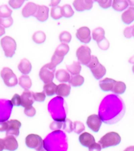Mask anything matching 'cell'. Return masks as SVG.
Returning <instances> with one entry per match:
<instances>
[{
    "label": "cell",
    "instance_id": "obj_1",
    "mask_svg": "<svg viewBox=\"0 0 134 151\" xmlns=\"http://www.w3.org/2000/svg\"><path fill=\"white\" fill-rule=\"evenodd\" d=\"M121 142V137L120 134L115 132L107 133L102 137L99 141L102 149L115 146L120 144Z\"/></svg>",
    "mask_w": 134,
    "mask_h": 151
},
{
    "label": "cell",
    "instance_id": "obj_2",
    "mask_svg": "<svg viewBox=\"0 0 134 151\" xmlns=\"http://www.w3.org/2000/svg\"><path fill=\"white\" fill-rule=\"evenodd\" d=\"M1 45L7 57H12L16 50V42L13 38L6 36L1 40Z\"/></svg>",
    "mask_w": 134,
    "mask_h": 151
},
{
    "label": "cell",
    "instance_id": "obj_3",
    "mask_svg": "<svg viewBox=\"0 0 134 151\" xmlns=\"http://www.w3.org/2000/svg\"><path fill=\"white\" fill-rule=\"evenodd\" d=\"M55 71L56 67L53 66L50 63L46 64L40 69L39 73L40 79L45 83L52 82Z\"/></svg>",
    "mask_w": 134,
    "mask_h": 151
},
{
    "label": "cell",
    "instance_id": "obj_4",
    "mask_svg": "<svg viewBox=\"0 0 134 151\" xmlns=\"http://www.w3.org/2000/svg\"><path fill=\"white\" fill-rule=\"evenodd\" d=\"M1 76L5 84L8 87H12L17 84L18 80L16 76L11 69L9 67H4L1 71Z\"/></svg>",
    "mask_w": 134,
    "mask_h": 151
},
{
    "label": "cell",
    "instance_id": "obj_5",
    "mask_svg": "<svg viewBox=\"0 0 134 151\" xmlns=\"http://www.w3.org/2000/svg\"><path fill=\"white\" fill-rule=\"evenodd\" d=\"M25 144L28 148L39 151L42 149L44 142L42 137L39 135L35 134H30L26 137Z\"/></svg>",
    "mask_w": 134,
    "mask_h": 151
},
{
    "label": "cell",
    "instance_id": "obj_6",
    "mask_svg": "<svg viewBox=\"0 0 134 151\" xmlns=\"http://www.w3.org/2000/svg\"><path fill=\"white\" fill-rule=\"evenodd\" d=\"M76 55L80 64L87 65L91 58V50L87 46L83 45L77 50Z\"/></svg>",
    "mask_w": 134,
    "mask_h": 151
},
{
    "label": "cell",
    "instance_id": "obj_7",
    "mask_svg": "<svg viewBox=\"0 0 134 151\" xmlns=\"http://www.w3.org/2000/svg\"><path fill=\"white\" fill-rule=\"evenodd\" d=\"M12 106L11 101L0 100V122L6 121L9 118Z\"/></svg>",
    "mask_w": 134,
    "mask_h": 151
},
{
    "label": "cell",
    "instance_id": "obj_8",
    "mask_svg": "<svg viewBox=\"0 0 134 151\" xmlns=\"http://www.w3.org/2000/svg\"><path fill=\"white\" fill-rule=\"evenodd\" d=\"M101 118L97 114H92L88 116L87 124L93 132H99L102 125Z\"/></svg>",
    "mask_w": 134,
    "mask_h": 151
},
{
    "label": "cell",
    "instance_id": "obj_9",
    "mask_svg": "<svg viewBox=\"0 0 134 151\" xmlns=\"http://www.w3.org/2000/svg\"><path fill=\"white\" fill-rule=\"evenodd\" d=\"M76 37L81 42L85 44L89 43L91 40L90 29L85 26L80 27L77 31Z\"/></svg>",
    "mask_w": 134,
    "mask_h": 151
},
{
    "label": "cell",
    "instance_id": "obj_10",
    "mask_svg": "<svg viewBox=\"0 0 134 151\" xmlns=\"http://www.w3.org/2000/svg\"><path fill=\"white\" fill-rule=\"evenodd\" d=\"M8 127L6 130V135H13L18 137L19 134V129L21 124L20 121L17 120L8 121Z\"/></svg>",
    "mask_w": 134,
    "mask_h": 151
},
{
    "label": "cell",
    "instance_id": "obj_11",
    "mask_svg": "<svg viewBox=\"0 0 134 151\" xmlns=\"http://www.w3.org/2000/svg\"><path fill=\"white\" fill-rule=\"evenodd\" d=\"M93 1L87 0H75L73 3V6L78 12L90 10L93 7Z\"/></svg>",
    "mask_w": 134,
    "mask_h": 151
},
{
    "label": "cell",
    "instance_id": "obj_12",
    "mask_svg": "<svg viewBox=\"0 0 134 151\" xmlns=\"http://www.w3.org/2000/svg\"><path fill=\"white\" fill-rule=\"evenodd\" d=\"M49 8L45 5H37V9L34 15L39 21L44 22L47 21L49 17Z\"/></svg>",
    "mask_w": 134,
    "mask_h": 151
},
{
    "label": "cell",
    "instance_id": "obj_13",
    "mask_svg": "<svg viewBox=\"0 0 134 151\" xmlns=\"http://www.w3.org/2000/svg\"><path fill=\"white\" fill-rule=\"evenodd\" d=\"M4 148L9 151H15L18 149L19 144L13 135H8L3 139Z\"/></svg>",
    "mask_w": 134,
    "mask_h": 151
},
{
    "label": "cell",
    "instance_id": "obj_14",
    "mask_svg": "<svg viewBox=\"0 0 134 151\" xmlns=\"http://www.w3.org/2000/svg\"><path fill=\"white\" fill-rule=\"evenodd\" d=\"M79 140L80 144L86 147H89L92 144L95 143L94 137L88 132H84L80 134L79 137Z\"/></svg>",
    "mask_w": 134,
    "mask_h": 151
},
{
    "label": "cell",
    "instance_id": "obj_15",
    "mask_svg": "<svg viewBox=\"0 0 134 151\" xmlns=\"http://www.w3.org/2000/svg\"><path fill=\"white\" fill-rule=\"evenodd\" d=\"M21 106L24 108L32 106L34 102V99L33 98V92L29 90H25L21 94Z\"/></svg>",
    "mask_w": 134,
    "mask_h": 151
},
{
    "label": "cell",
    "instance_id": "obj_16",
    "mask_svg": "<svg viewBox=\"0 0 134 151\" xmlns=\"http://www.w3.org/2000/svg\"><path fill=\"white\" fill-rule=\"evenodd\" d=\"M37 9V5L34 3L28 2L25 5L22 9L21 13L24 17L27 18L31 16H34Z\"/></svg>",
    "mask_w": 134,
    "mask_h": 151
},
{
    "label": "cell",
    "instance_id": "obj_17",
    "mask_svg": "<svg viewBox=\"0 0 134 151\" xmlns=\"http://www.w3.org/2000/svg\"><path fill=\"white\" fill-rule=\"evenodd\" d=\"M116 82V81L114 80L113 79L106 78L100 81L99 86L102 91L105 92H107L112 90L113 87Z\"/></svg>",
    "mask_w": 134,
    "mask_h": 151
},
{
    "label": "cell",
    "instance_id": "obj_18",
    "mask_svg": "<svg viewBox=\"0 0 134 151\" xmlns=\"http://www.w3.org/2000/svg\"><path fill=\"white\" fill-rule=\"evenodd\" d=\"M71 86L66 83H61L57 86L56 93L58 96L61 97H68L70 93Z\"/></svg>",
    "mask_w": 134,
    "mask_h": 151
},
{
    "label": "cell",
    "instance_id": "obj_19",
    "mask_svg": "<svg viewBox=\"0 0 134 151\" xmlns=\"http://www.w3.org/2000/svg\"><path fill=\"white\" fill-rule=\"evenodd\" d=\"M122 20L123 23L129 25L134 21V7H129L122 15Z\"/></svg>",
    "mask_w": 134,
    "mask_h": 151
},
{
    "label": "cell",
    "instance_id": "obj_20",
    "mask_svg": "<svg viewBox=\"0 0 134 151\" xmlns=\"http://www.w3.org/2000/svg\"><path fill=\"white\" fill-rule=\"evenodd\" d=\"M32 66L31 62L26 58L21 59L18 65V68L21 73L24 75H27L30 73L32 70Z\"/></svg>",
    "mask_w": 134,
    "mask_h": 151
},
{
    "label": "cell",
    "instance_id": "obj_21",
    "mask_svg": "<svg viewBox=\"0 0 134 151\" xmlns=\"http://www.w3.org/2000/svg\"><path fill=\"white\" fill-rule=\"evenodd\" d=\"M94 78L97 80H100L103 78L104 76L106 74V69L104 66L101 64H98L94 68L91 69Z\"/></svg>",
    "mask_w": 134,
    "mask_h": 151
},
{
    "label": "cell",
    "instance_id": "obj_22",
    "mask_svg": "<svg viewBox=\"0 0 134 151\" xmlns=\"http://www.w3.org/2000/svg\"><path fill=\"white\" fill-rule=\"evenodd\" d=\"M56 78L60 83H67L70 79V75L64 69H59L56 73Z\"/></svg>",
    "mask_w": 134,
    "mask_h": 151
},
{
    "label": "cell",
    "instance_id": "obj_23",
    "mask_svg": "<svg viewBox=\"0 0 134 151\" xmlns=\"http://www.w3.org/2000/svg\"><path fill=\"white\" fill-rule=\"evenodd\" d=\"M92 37L93 39L97 42V44L101 42L105 38L104 29L102 27L94 29L92 32Z\"/></svg>",
    "mask_w": 134,
    "mask_h": 151
},
{
    "label": "cell",
    "instance_id": "obj_24",
    "mask_svg": "<svg viewBox=\"0 0 134 151\" xmlns=\"http://www.w3.org/2000/svg\"><path fill=\"white\" fill-rule=\"evenodd\" d=\"M19 85L25 90H28L31 88L32 85L30 77L27 75H22L19 78Z\"/></svg>",
    "mask_w": 134,
    "mask_h": 151
},
{
    "label": "cell",
    "instance_id": "obj_25",
    "mask_svg": "<svg viewBox=\"0 0 134 151\" xmlns=\"http://www.w3.org/2000/svg\"><path fill=\"white\" fill-rule=\"evenodd\" d=\"M69 50H70V48L68 45L66 44L62 43L57 47L56 50L54 52V54L64 58V57L68 53Z\"/></svg>",
    "mask_w": 134,
    "mask_h": 151
},
{
    "label": "cell",
    "instance_id": "obj_26",
    "mask_svg": "<svg viewBox=\"0 0 134 151\" xmlns=\"http://www.w3.org/2000/svg\"><path fill=\"white\" fill-rule=\"evenodd\" d=\"M128 3L127 1L120 0V1H113L112 7L113 9L118 12H122L124 9H127L128 6Z\"/></svg>",
    "mask_w": 134,
    "mask_h": 151
},
{
    "label": "cell",
    "instance_id": "obj_27",
    "mask_svg": "<svg viewBox=\"0 0 134 151\" xmlns=\"http://www.w3.org/2000/svg\"><path fill=\"white\" fill-rule=\"evenodd\" d=\"M85 82V78L80 75L71 76L69 83L74 87H78L81 86Z\"/></svg>",
    "mask_w": 134,
    "mask_h": 151
},
{
    "label": "cell",
    "instance_id": "obj_28",
    "mask_svg": "<svg viewBox=\"0 0 134 151\" xmlns=\"http://www.w3.org/2000/svg\"><path fill=\"white\" fill-rule=\"evenodd\" d=\"M67 69L72 75H77L81 71V66L78 61H74L71 65H67Z\"/></svg>",
    "mask_w": 134,
    "mask_h": 151
},
{
    "label": "cell",
    "instance_id": "obj_29",
    "mask_svg": "<svg viewBox=\"0 0 134 151\" xmlns=\"http://www.w3.org/2000/svg\"><path fill=\"white\" fill-rule=\"evenodd\" d=\"M57 86L53 82L45 83L44 86V92L47 96H52L56 93Z\"/></svg>",
    "mask_w": 134,
    "mask_h": 151
},
{
    "label": "cell",
    "instance_id": "obj_30",
    "mask_svg": "<svg viewBox=\"0 0 134 151\" xmlns=\"http://www.w3.org/2000/svg\"><path fill=\"white\" fill-rule=\"evenodd\" d=\"M126 89V86L122 81H116L113 87L112 92L116 94H121L125 92Z\"/></svg>",
    "mask_w": 134,
    "mask_h": 151
},
{
    "label": "cell",
    "instance_id": "obj_31",
    "mask_svg": "<svg viewBox=\"0 0 134 151\" xmlns=\"http://www.w3.org/2000/svg\"><path fill=\"white\" fill-rule=\"evenodd\" d=\"M46 38V36L45 33L41 31L36 32L32 36L33 41L37 44H42L45 42Z\"/></svg>",
    "mask_w": 134,
    "mask_h": 151
},
{
    "label": "cell",
    "instance_id": "obj_32",
    "mask_svg": "<svg viewBox=\"0 0 134 151\" xmlns=\"http://www.w3.org/2000/svg\"><path fill=\"white\" fill-rule=\"evenodd\" d=\"M61 12L62 17L66 18H70L72 17L75 13L72 8L69 4L64 5L62 6L61 7Z\"/></svg>",
    "mask_w": 134,
    "mask_h": 151
},
{
    "label": "cell",
    "instance_id": "obj_33",
    "mask_svg": "<svg viewBox=\"0 0 134 151\" xmlns=\"http://www.w3.org/2000/svg\"><path fill=\"white\" fill-rule=\"evenodd\" d=\"M12 9H10L6 5L0 6V18H6L11 17Z\"/></svg>",
    "mask_w": 134,
    "mask_h": 151
},
{
    "label": "cell",
    "instance_id": "obj_34",
    "mask_svg": "<svg viewBox=\"0 0 134 151\" xmlns=\"http://www.w3.org/2000/svg\"><path fill=\"white\" fill-rule=\"evenodd\" d=\"M50 15L52 19H59L62 17V12H61V7L59 6H57L52 7L51 9Z\"/></svg>",
    "mask_w": 134,
    "mask_h": 151
},
{
    "label": "cell",
    "instance_id": "obj_35",
    "mask_svg": "<svg viewBox=\"0 0 134 151\" xmlns=\"http://www.w3.org/2000/svg\"><path fill=\"white\" fill-rule=\"evenodd\" d=\"M71 38H72V36L71 35L70 33L67 31L62 32L59 35L60 41L64 44H67V43H69L70 42Z\"/></svg>",
    "mask_w": 134,
    "mask_h": 151
},
{
    "label": "cell",
    "instance_id": "obj_36",
    "mask_svg": "<svg viewBox=\"0 0 134 151\" xmlns=\"http://www.w3.org/2000/svg\"><path fill=\"white\" fill-rule=\"evenodd\" d=\"M73 130L75 133L79 134L85 130L84 124L80 121H75L73 124Z\"/></svg>",
    "mask_w": 134,
    "mask_h": 151
},
{
    "label": "cell",
    "instance_id": "obj_37",
    "mask_svg": "<svg viewBox=\"0 0 134 151\" xmlns=\"http://www.w3.org/2000/svg\"><path fill=\"white\" fill-rule=\"evenodd\" d=\"M13 23V19L10 17L6 18H0V25L4 28H8L12 26Z\"/></svg>",
    "mask_w": 134,
    "mask_h": 151
},
{
    "label": "cell",
    "instance_id": "obj_38",
    "mask_svg": "<svg viewBox=\"0 0 134 151\" xmlns=\"http://www.w3.org/2000/svg\"><path fill=\"white\" fill-rule=\"evenodd\" d=\"M34 100L38 102H43L46 99V94L44 91L41 92H33Z\"/></svg>",
    "mask_w": 134,
    "mask_h": 151
},
{
    "label": "cell",
    "instance_id": "obj_39",
    "mask_svg": "<svg viewBox=\"0 0 134 151\" xmlns=\"http://www.w3.org/2000/svg\"><path fill=\"white\" fill-rule=\"evenodd\" d=\"M24 1L23 0H11L9 1V5L14 9H17L21 7L23 4Z\"/></svg>",
    "mask_w": 134,
    "mask_h": 151
},
{
    "label": "cell",
    "instance_id": "obj_40",
    "mask_svg": "<svg viewBox=\"0 0 134 151\" xmlns=\"http://www.w3.org/2000/svg\"><path fill=\"white\" fill-rule=\"evenodd\" d=\"M99 64H100V62L97 57L91 56L90 60L86 66H87V67H89L90 69H92L94 68V67H95Z\"/></svg>",
    "mask_w": 134,
    "mask_h": 151
},
{
    "label": "cell",
    "instance_id": "obj_41",
    "mask_svg": "<svg viewBox=\"0 0 134 151\" xmlns=\"http://www.w3.org/2000/svg\"><path fill=\"white\" fill-rule=\"evenodd\" d=\"M11 102L13 106H21V96L18 94H14V96L13 97L11 100Z\"/></svg>",
    "mask_w": 134,
    "mask_h": 151
},
{
    "label": "cell",
    "instance_id": "obj_42",
    "mask_svg": "<svg viewBox=\"0 0 134 151\" xmlns=\"http://www.w3.org/2000/svg\"><path fill=\"white\" fill-rule=\"evenodd\" d=\"M35 109L32 106L25 108L24 113L29 117H33L36 114Z\"/></svg>",
    "mask_w": 134,
    "mask_h": 151
},
{
    "label": "cell",
    "instance_id": "obj_43",
    "mask_svg": "<svg viewBox=\"0 0 134 151\" xmlns=\"http://www.w3.org/2000/svg\"><path fill=\"white\" fill-rule=\"evenodd\" d=\"M64 58H61L60 57L57 56L56 55H53V56H52V59H51V62L50 63L54 66L56 67L57 65H58L59 64H60L62 61L64 60Z\"/></svg>",
    "mask_w": 134,
    "mask_h": 151
},
{
    "label": "cell",
    "instance_id": "obj_44",
    "mask_svg": "<svg viewBox=\"0 0 134 151\" xmlns=\"http://www.w3.org/2000/svg\"><path fill=\"white\" fill-rule=\"evenodd\" d=\"M97 2L99 3V5L103 8L104 9H106L110 7L112 5V1L111 0H105V1H97Z\"/></svg>",
    "mask_w": 134,
    "mask_h": 151
},
{
    "label": "cell",
    "instance_id": "obj_45",
    "mask_svg": "<svg viewBox=\"0 0 134 151\" xmlns=\"http://www.w3.org/2000/svg\"><path fill=\"white\" fill-rule=\"evenodd\" d=\"M97 45L101 50H108V48H109L110 42L106 38H105L103 40L101 41V42L98 43Z\"/></svg>",
    "mask_w": 134,
    "mask_h": 151
},
{
    "label": "cell",
    "instance_id": "obj_46",
    "mask_svg": "<svg viewBox=\"0 0 134 151\" xmlns=\"http://www.w3.org/2000/svg\"><path fill=\"white\" fill-rule=\"evenodd\" d=\"M64 121H56L51 123L50 128L52 130H58L60 129Z\"/></svg>",
    "mask_w": 134,
    "mask_h": 151
},
{
    "label": "cell",
    "instance_id": "obj_47",
    "mask_svg": "<svg viewBox=\"0 0 134 151\" xmlns=\"http://www.w3.org/2000/svg\"><path fill=\"white\" fill-rule=\"evenodd\" d=\"M88 148L89 151H101L102 150L101 145L97 143H94Z\"/></svg>",
    "mask_w": 134,
    "mask_h": 151
},
{
    "label": "cell",
    "instance_id": "obj_48",
    "mask_svg": "<svg viewBox=\"0 0 134 151\" xmlns=\"http://www.w3.org/2000/svg\"><path fill=\"white\" fill-rule=\"evenodd\" d=\"M132 26L126 27L124 31V35L127 38H130L132 37Z\"/></svg>",
    "mask_w": 134,
    "mask_h": 151
},
{
    "label": "cell",
    "instance_id": "obj_49",
    "mask_svg": "<svg viewBox=\"0 0 134 151\" xmlns=\"http://www.w3.org/2000/svg\"><path fill=\"white\" fill-rule=\"evenodd\" d=\"M8 127V122L7 121L0 122V132L6 131Z\"/></svg>",
    "mask_w": 134,
    "mask_h": 151
},
{
    "label": "cell",
    "instance_id": "obj_50",
    "mask_svg": "<svg viewBox=\"0 0 134 151\" xmlns=\"http://www.w3.org/2000/svg\"><path fill=\"white\" fill-rule=\"evenodd\" d=\"M60 2V1H52L49 5L51 6L54 7V6H57V5Z\"/></svg>",
    "mask_w": 134,
    "mask_h": 151
},
{
    "label": "cell",
    "instance_id": "obj_51",
    "mask_svg": "<svg viewBox=\"0 0 134 151\" xmlns=\"http://www.w3.org/2000/svg\"><path fill=\"white\" fill-rule=\"evenodd\" d=\"M5 33V31L4 27L0 25V36L3 35Z\"/></svg>",
    "mask_w": 134,
    "mask_h": 151
},
{
    "label": "cell",
    "instance_id": "obj_52",
    "mask_svg": "<svg viewBox=\"0 0 134 151\" xmlns=\"http://www.w3.org/2000/svg\"><path fill=\"white\" fill-rule=\"evenodd\" d=\"M4 149V148L3 139H0V151H3Z\"/></svg>",
    "mask_w": 134,
    "mask_h": 151
},
{
    "label": "cell",
    "instance_id": "obj_53",
    "mask_svg": "<svg viewBox=\"0 0 134 151\" xmlns=\"http://www.w3.org/2000/svg\"><path fill=\"white\" fill-rule=\"evenodd\" d=\"M124 151H134V146H128Z\"/></svg>",
    "mask_w": 134,
    "mask_h": 151
},
{
    "label": "cell",
    "instance_id": "obj_54",
    "mask_svg": "<svg viewBox=\"0 0 134 151\" xmlns=\"http://www.w3.org/2000/svg\"><path fill=\"white\" fill-rule=\"evenodd\" d=\"M128 61L130 62V64H134V55L130 58Z\"/></svg>",
    "mask_w": 134,
    "mask_h": 151
},
{
    "label": "cell",
    "instance_id": "obj_55",
    "mask_svg": "<svg viewBox=\"0 0 134 151\" xmlns=\"http://www.w3.org/2000/svg\"><path fill=\"white\" fill-rule=\"evenodd\" d=\"M127 2L128 4H130L131 6H134V1H128Z\"/></svg>",
    "mask_w": 134,
    "mask_h": 151
},
{
    "label": "cell",
    "instance_id": "obj_56",
    "mask_svg": "<svg viewBox=\"0 0 134 151\" xmlns=\"http://www.w3.org/2000/svg\"><path fill=\"white\" fill-rule=\"evenodd\" d=\"M132 36H133L134 37V25L132 26Z\"/></svg>",
    "mask_w": 134,
    "mask_h": 151
},
{
    "label": "cell",
    "instance_id": "obj_57",
    "mask_svg": "<svg viewBox=\"0 0 134 151\" xmlns=\"http://www.w3.org/2000/svg\"><path fill=\"white\" fill-rule=\"evenodd\" d=\"M132 70H133V72L134 73V65L133 66V67H132Z\"/></svg>",
    "mask_w": 134,
    "mask_h": 151
},
{
    "label": "cell",
    "instance_id": "obj_58",
    "mask_svg": "<svg viewBox=\"0 0 134 151\" xmlns=\"http://www.w3.org/2000/svg\"><path fill=\"white\" fill-rule=\"evenodd\" d=\"M46 151L45 150H44V149H41L40 150H39V151Z\"/></svg>",
    "mask_w": 134,
    "mask_h": 151
}]
</instances>
